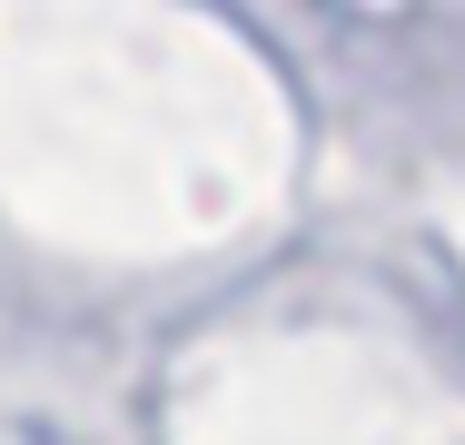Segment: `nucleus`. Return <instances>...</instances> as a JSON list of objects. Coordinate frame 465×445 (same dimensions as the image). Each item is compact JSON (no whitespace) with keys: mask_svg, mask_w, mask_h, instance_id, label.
Masks as SVG:
<instances>
[]
</instances>
